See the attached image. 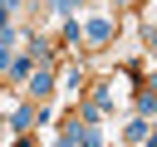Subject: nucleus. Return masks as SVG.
<instances>
[{
    "label": "nucleus",
    "instance_id": "nucleus-4",
    "mask_svg": "<svg viewBox=\"0 0 157 147\" xmlns=\"http://www.w3.org/2000/svg\"><path fill=\"white\" fill-rule=\"evenodd\" d=\"M29 69H34V54H25V59H15V64H10V78H29Z\"/></svg>",
    "mask_w": 157,
    "mask_h": 147
},
{
    "label": "nucleus",
    "instance_id": "nucleus-9",
    "mask_svg": "<svg viewBox=\"0 0 157 147\" xmlns=\"http://www.w3.org/2000/svg\"><path fill=\"white\" fill-rule=\"evenodd\" d=\"M147 44H152V54H157V29H152V34H147Z\"/></svg>",
    "mask_w": 157,
    "mask_h": 147
},
{
    "label": "nucleus",
    "instance_id": "nucleus-3",
    "mask_svg": "<svg viewBox=\"0 0 157 147\" xmlns=\"http://www.w3.org/2000/svg\"><path fill=\"white\" fill-rule=\"evenodd\" d=\"M108 34H113V24H108V20H93V24H88V39H93V44H103Z\"/></svg>",
    "mask_w": 157,
    "mask_h": 147
},
{
    "label": "nucleus",
    "instance_id": "nucleus-8",
    "mask_svg": "<svg viewBox=\"0 0 157 147\" xmlns=\"http://www.w3.org/2000/svg\"><path fill=\"white\" fill-rule=\"evenodd\" d=\"M15 5H20V0H0V29L10 24V10H15Z\"/></svg>",
    "mask_w": 157,
    "mask_h": 147
},
{
    "label": "nucleus",
    "instance_id": "nucleus-2",
    "mask_svg": "<svg viewBox=\"0 0 157 147\" xmlns=\"http://www.w3.org/2000/svg\"><path fill=\"white\" fill-rule=\"evenodd\" d=\"M128 137H132V142H147V137H152V123H147V118L128 123Z\"/></svg>",
    "mask_w": 157,
    "mask_h": 147
},
{
    "label": "nucleus",
    "instance_id": "nucleus-1",
    "mask_svg": "<svg viewBox=\"0 0 157 147\" xmlns=\"http://www.w3.org/2000/svg\"><path fill=\"white\" fill-rule=\"evenodd\" d=\"M25 93H29V98H49V93H54V74H49V69H29Z\"/></svg>",
    "mask_w": 157,
    "mask_h": 147
},
{
    "label": "nucleus",
    "instance_id": "nucleus-7",
    "mask_svg": "<svg viewBox=\"0 0 157 147\" xmlns=\"http://www.w3.org/2000/svg\"><path fill=\"white\" fill-rule=\"evenodd\" d=\"M137 103H142V118H147V113H157V93H142Z\"/></svg>",
    "mask_w": 157,
    "mask_h": 147
},
{
    "label": "nucleus",
    "instance_id": "nucleus-6",
    "mask_svg": "<svg viewBox=\"0 0 157 147\" xmlns=\"http://www.w3.org/2000/svg\"><path fill=\"white\" fill-rule=\"evenodd\" d=\"M78 5H83V0H49V10H54V15H74Z\"/></svg>",
    "mask_w": 157,
    "mask_h": 147
},
{
    "label": "nucleus",
    "instance_id": "nucleus-5",
    "mask_svg": "<svg viewBox=\"0 0 157 147\" xmlns=\"http://www.w3.org/2000/svg\"><path fill=\"white\" fill-rule=\"evenodd\" d=\"M10 39H15V34H10V24H5V29H0V74L10 69Z\"/></svg>",
    "mask_w": 157,
    "mask_h": 147
}]
</instances>
